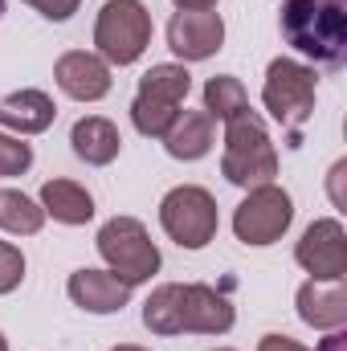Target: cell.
<instances>
[{"instance_id": "1", "label": "cell", "mask_w": 347, "mask_h": 351, "mask_svg": "<svg viewBox=\"0 0 347 351\" xmlns=\"http://www.w3.org/2000/svg\"><path fill=\"white\" fill-rule=\"evenodd\" d=\"M282 37L323 62L344 66L347 58V0H286L282 4Z\"/></svg>"}, {"instance_id": "2", "label": "cell", "mask_w": 347, "mask_h": 351, "mask_svg": "<svg viewBox=\"0 0 347 351\" xmlns=\"http://www.w3.org/2000/svg\"><path fill=\"white\" fill-rule=\"evenodd\" d=\"M221 172L237 188H261L274 184L278 176V152L270 143V131L254 110L237 114L225 123V156H221Z\"/></svg>"}, {"instance_id": "3", "label": "cell", "mask_w": 347, "mask_h": 351, "mask_svg": "<svg viewBox=\"0 0 347 351\" xmlns=\"http://www.w3.org/2000/svg\"><path fill=\"white\" fill-rule=\"evenodd\" d=\"M192 90V74L184 66H152L139 78V94L131 102V123L147 139H164V131L176 123L180 102Z\"/></svg>"}, {"instance_id": "4", "label": "cell", "mask_w": 347, "mask_h": 351, "mask_svg": "<svg viewBox=\"0 0 347 351\" xmlns=\"http://www.w3.org/2000/svg\"><path fill=\"white\" fill-rule=\"evenodd\" d=\"M152 41V12L139 0H106L94 25V45L110 66H131Z\"/></svg>"}, {"instance_id": "5", "label": "cell", "mask_w": 347, "mask_h": 351, "mask_svg": "<svg viewBox=\"0 0 347 351\" xmlns=\"http://www.w3.org/2000/svg\"><path fill=\"white\" fill-rule=\"evenodd\" d=\"M98 254L127 286H139L160 269V250L135 217H110L98 229Z\"/></svg>"}, {"instance_id": "6", "label": "cell", "mask_w": 347, "mask_h": 351, "mask_svg": "<svg viewBox=\"0 0 347 351\" xmlns=\"http://www.w3.org/2000/svg\"><path fill=\"white\" fill-rule=\"evenodd\" d=\"M160 225L180 250H204L217 237V200L196 184H180L160 200Z\"/></svg>"}, {"instance_id": "7", "label": "cell", "mask_w": 347, "mask_h": 351, "mask_svg": "<svg viewBox=\"0 0 347 351\" xmlns=\"http://www.w3.org/2000/svg\"><path fill=\"white\" fill-rule=\"evenodd\" d=\"M261 102L282 127H302L315 110V70L302 62H290V58L270 62Z\"/></svg>"}, {"instance_id": "8", "label": "cell", "mask_w": 347, "mask_h": 351, "mask_svg": "<svg viewBox=\"0 0 347 351\" xmlns=\"http://www.w3.org/2000/svg\"><path fill=\"white\" fill-rule=\"evenodd\" d=\"M294 221V200L278 188V184H261L250 188V196L237 204L233 213V233L246 245H274Z\"/></svg>"}, {"instance_id": "9", "label": "cell", "mask_w": 347, "mask_h": 351, "mask_svg": "<svg viewBox=\"0 0 347 351\" xmlns=\"http://www.w3.org/2000/svg\"><path fill=\"white\" fill-rule=\"evenodd\" d=\"M294 258L298 265L311 274V282H344L347 274V233L339 221H315L307 233H302V241H298V250H294Z\"/></svg>"}, {"instance_id": "10", "label": "cell", "mask_w": 347, "mask_h": 351, "mask_svg": "<svg viewBox=\"0 0 347 351\" xmlns=\"http://www.w3.org/2000/svg\"><path fill=\"white\" fill-rule=\"evenodd\" d=\"M225 45V21L213 8H180L168 21V49L180 62H204Z\"/></svg>"}, {"instance_id": "11", "label": "cell", "mask_w": 347, "mask_h": 351, "mask_svg": "<svg viewBox=\"0 0 347 351\" xmlns=\"http://www.w3.org/2000/svg\"><path fill=\"white\" fill-rule=\"evenodd\" d=\"M66 290H70L74 306H82L90 315H115V311H123L131 302V290L135 286H127L110 269H74Z\"/></svg>"}, {"instance_id": "12", "label": "cell", "mask_w": 347, "mask_h": 351, "mask_svg": "<svg viewBox=\"0 0 347 351\" xmlns=\"http://www.w3.org/2000/svg\"><path fill=\"white\" fill-rule=\"evenodd\" d=\"M53 78L62 94L78 98V102H98L110 94V66L102 58H94L86 49H74V53H62L58 66H53Z\"/></svg>"}, {"instance_id": "13", "label": "cell", "mask_w": 347, "mask_h": 351, "mask_svg": "<svg viewBox=\"0 0 347 351\" xmlns=\"http://www.w3.org/2000/svg\"><path fill=\"white\" fill-rule=\"evenodd\" d=\"M233 302L225 294H217L213 286H184V323H180V335H225L233 327Z\"/></svg>"}, {"instance_id": "14", "label": "cell", "mask_w": 347, "mask_h": 351, "mask_svg": "<svg viewBox=\"0 0 347 351\" xmlns=\"http://www.w3.org/2000/svg\"><path fill=\"white\" fill-rule=\"evenodd\" d=\"M298 319L315 331H339L347 323V294L344 282H302L298 286Z\"/></svg>"}, {"instance_id": "15", "label": "cell", "mask_w": 347, "mask_h": 351, "mask_svg": "<svg viewBox=\"0 0 347 351\" xmlns=\"http://www.w3.org/2000/svg\"><path fill=\"white\" fill-rule=\"evenodd\" d=\"M58 119V106L45 90H16L0 98V127H12L16 135H41Z\"/></svg>"}, {"instance_id": "16", "label": "cell", "mask_w": 347, "mask_h": 351, "mask_svg": "<svg viewBox=\"0 0 347 351\" xmlns=\"http://www.w3.org/2000/svg\"><path fill=\"white\" fill-rule=\"evenodd\" d=\"M70 143H74V156L86 160L90 168H106V164L123 152V135H119V127H115L110 119H102V114H86V119H78L74 131H70Z\"/></svg>"}, {"instance_id": "17", "label": "cell", "mask_w": 347, "mask_h": 351, "mask_svg": "<svg viewBox=\"0 0 347 351\" xmlns=\"http://www.w3.org/2000/svg\"><path fill=\"white\" fill-rule=\"evenodd\" d=\"M164 147L172 160H200L213 147V119L204 110H180L176 123L164 131Z\"/></svg>"}, {"instance_id": "18", "label": "cell", "mask_w": 347, "mask_h": 351, "mask_svg": "<svg viewBox=\"0 0 347 351\" xmlns=\"http://www.w3.org/2000/svg\"><path fill=\"white\" fill-rule=\"evenodd\" d=\"M41 208L62 221V225H86L94 217V196L74 180H45L41 188Z\"/></svg>"}, {"instance_id": "19", "label": "cell", "mask_w": 347, "mask_h": 351, "mask_svg": "<svg viewBox=\"0 0 347 351\" xmlns=\"http://www.w3.org/2000/svg\"><path fill=\"white\" fill-rule=\"evenodd\" d=\"M180 323H184V286L168 282L152 290V298L143 302V327L152 335H180Z\"/></svg>"}, {"instance_id": "20", "label": "cell", "mask_w": 347, "mask_h": 351, "mask_svg": "<svg viewBox=\"0 0 347 351\" xmlns=\"http://www.w3.org/2000/svg\"><path fill=\"white\" fill-rule=\"evenodd\" d=\"M246 110H250V94L241 86V78L217 74V78L204 82V114H208V119L229 123V119H237V114H246Z\"/></svg>"}, {"instance_id": "21", "label": "cell", "mask_w": 347, "mask_h": 351, "mask_svg": "<svg viewBox=\"0 0 347 351\" xmlns=\"http://www.w3.org/2000/svg\"><path fill=\"white\" fill-rule=\"evenodd\" d=\"M41 225H45V208H41L37 200H29V196L16 192V188H4V192H0V229H4V233L33 237V233H41Z\"/></svg>"}, {"instance_id": "22", "label": "cell", "mask_w": 347, "mask_h": 351, "mask_svg": "<svg viewBox=\"0 0 347 351\" xmlns=\"http://www.w3.org/2000/svg\"><path fill=\"white\" fill-rule=\"evenodd\" d=\"M33 164V147L21 135H0V176H21Z\"/></svg>"}, {"instance_id": "23", "label": "cell", "mask_w": 347, "mask_h": 351, "mask_svg": "<svg viewBox=\"0 0 347 351\" xmlns=\"http://www.w3.org/2000/svg\"><path fill=\"white\" fill-rule=\"evenodd\" d=\"M21 278H25V258H21V250L8 245V241H0V294H12V290L21 286Z\"/></svg>"}, {"instance_id": "24", "label": "cell", "mask_w": 347, "mask_h": 351, "mask_svg": "<svg viewBox=\"0 0 347 351\" xmlns=\"http://www.w3.org/2000/svg\"><path fill=\"white\" fill-rule=\"evenodd\" d=\"M29 8H37L45 21H70L74 12H78V4L82 0H25Z\"/></svg>"}, {"instance_id": "25", "label": "cell", "mask_w": 347, "mask_h": 351, "mask_svg": "<svg viewBox=\"0 0 347 351\" xmlns=\"http://www.w3.org/2000/svg\"><path fill=\"white\" fill-rule=\"evenodd\" d=\"M258 351H311V348H302V343H294V339H286V335H265L258 343Z\"/></svg>"}, {"instance_id": "26", "label": "cell", "mask_w": 347, "mask_h": 351, "mask_svg": "<svg viewBox=\"0 0 347 351\" xmlns=\"http://www.w3.org/2000/svg\"><path fill=\"white\" fill-rule=\"evenodd\" d=\"M319 351H347V335H339V331H335V335H327V339L319 343Z\"/></svg>"}, {"instance_id": "27", "label": "cell", "mask_w": 347, "mask_h": 351, "mask_svg": "<svg viewBox=\"0 0 347 351\" xmlns=\"http://www.w3.org/2000/svg\"><path fill=\"white\" fill-rule=\"evenodd\" d=\"M217 0H176V8H213Z\"/></svg>"}, {"instance_id": "28", "label": "cell", "mask_w": 347, "mask_h": 351, "mask_svg": "<svg viewBox=\"0 0 347 351\" xmlns=\"http://www.w3.org/2000/svg\"><path fill=\"white\" fill-rule=\"evenodd\" d=\"M110 351H147V348H135V343H119V348H110Z\"/></svg>"}, {"instance_id": "29", "label": "cell", "mask_w": 347, "mask_h": 351, "mask_svg": "<svg viewBox=\"0 0 347 351\" xmlns=\"http://www.w3.org/2000/svg\"><path fill=\"white\" fill-rule=\"evenodd\" d=\"M0 351H8V339H4V335H0Z\"/></svg>"}, {"instance_id": "30", "label": "cell", "mask_w": 347, "mask_h": 351, "mask_svg": "<svg viewBox=\"0 0 347 351\" xmlns=\"http://www.w3.org/2000/svg\"><path fill=\"white\" fill-rule=\"evenodd\" d=\"M0 12H4V0H0Z\"/></svg>"}]
</instances>
